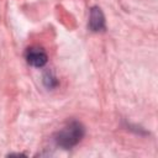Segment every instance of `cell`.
Instances as JSON below:
<instances>
[{"instance_id": "obj_1", "label": "cell", "mask_w": 158, "mask_h": 158, "mask_svg": "<svg viewBox=\"0 0 158 158\" xmlns=\"http://www.w3.org/2000/svg\"><path fill=\"white\" fill-rule=\"evenodd\" d=\"M84 133H85V130L80 122L70 121L56 133L54 141L63 149H70L81 141V138L84 137Z\"/></svg>"}, {"instance_id": "obj_2", "label": "cell", "mask_w": 158, "mask_h": 158, "mask_svg": "<svg viewBox=\"0 0 158 158\" xmlns=\"http://www.w3.org/2000/svg\"><path fill=\"white\" fill-rule=\"evenodd\" d=\"M25 57H26V60H27L28 64H31L32 67H37V68L43 67L47 63V59H48L47 53L41 47H30V48H27L26 53H25Z\"/></svg>"}, {"instance_id": "obj_3", "label": "cell", "mask_w": 158, "mask_h": 158, "mask_svg": "<svg viewBox=\"0 0 158 158\" xmlns=\"http://www.w3.org/2000/svg\"><path fill=\"white\" fill-rule=\"evenodd\" d=\"M90 31L93 32H99L105 30V17L100 7L94 6L90 10V16H89V23H88Z\"/></svg>"}, {"instance_id": "obj_4", "label": "cell", "mask_w": 158, "mask_h": 158, "mask_svg": "<svg viewBox=\"0 0 158 158\" xmlns=\"http://www.w3.org/2000/svg\"><path fill=\"white\" fill-rule=\"evenodd\" d=\"M43 83H44V85H46L47 88L52 89V88H56V86H57L58 80H57V78L53 75V73L48 70V72H46L44 75H43Z\"/></svg>"}]
</instances>
